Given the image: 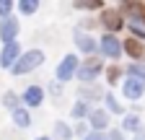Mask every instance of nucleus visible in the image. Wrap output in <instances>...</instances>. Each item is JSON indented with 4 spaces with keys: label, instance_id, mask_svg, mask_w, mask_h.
<instances>
[{
    "label": "nucleus",
    "instance_id": "obj_1",
    "mask_svg": "<svg viewBox=\"0 0 145 140\" xmlns=\"http://www.w3.org/2000/svg\"><path fill=\"white\" fill-rule=\"evenodd\" d=\"M39 65H44V52H42V49H26L24 55H21V60L10 67V75H16V78L29 75V73H34Z\"/></svg>",
    "mask_w": 145,
    "mask_h": 140
},
{
    "label": "nucleus",
    "instance_id": "obj_2",
    "mask_svg": "<svg viewBox=\"0 0 145 140\" xmlns=\"http://www.w3.org/2000/svg\"><path fill=\"white\" fill-rule=\"evenodd\" d=\"M106 70V65H104V57L101 55H93V57H86L83 62H80V67H78V80H80V86H88V83H96V78Z\"/></svg>",
    "mask_w": 145,
    "mask_h": 140
},
{
    "label": "nucleus",
    "instance_id": "obj_3",
    "mask_svg": "<svg viewBox=\"0 0 145 140\" xmlns=\"http://www.w3.org/2000/svg\"><path fill=\"white\" fill-rule=\"evenodd\" d=\"M124 21H127V18L122 16L119 8H104V10L99 13V26L104 29V34H119L122 29H127Z\"/></svg>",
    "mask_w": 145,
    "mask_h": 140
},
{
    "label": "nucleus",
    "instance_id": "obj_4",
    "mask_svg": "<svg viewBox=\"0 0 145 140\" xmlns=\"http://www.w3.org/2000/svg\"><path fill=\"white\" fill-rule=\"evenodd\" d=\"M122 39L117 37V34H101L99 39V55L104 60H119L122 57Z\"/></svg>",
    "mask_w": 145,
    "mask_h": 140
},
{
    "label": "nucleus",
    "instance_id": "obj_5",
    "mask_svg": "<svg viewBox=\"0 0 145 140\" xmlns=\"http://www.w3.org/2000/svg\"><path fill=\"white\" fill-rule=\"evenodd\" d=\"M78 67H80L78 55H65L57 62V67H54V78H57L60 83H67V80H72V78L78 75Z\"/></svg>",
    "mask_w": 145,
    "mask_h": 140
},
{
    "label": "nucleus",
    "instance_id": "obj_6",
    "mask_svg": "<svg viewBox=\"0 0 145 140\" xmlns=\"http://www.w3.org/2000/svg\"><path fill=\"white\" fill-rule=\"evenodd\" d=\"M72 44H75L78 52H83V57L99 55V42L91 37L88 31H83V29H75V31H72Z\"/></svg>",
    "mask_w": 145,
    "mask_h": 140
},
{
    "label": "nucleus",
    "instance_id": "obj_7",
    "mask_svg": "<svg viewBox=\"0 0 145 140\" xmlns=\"http://www.w3.org/2000/svg\"><path fill=\"white\" fill-rule=\"evenodd\" d=\"M122 16L127 18V24H140L145 26V3L142 0H127V3L119 5Z\"/></svg>",
    "mask_w": 145,
    "mask_h": 140
},
{
    "label": "nucleus",
    "instance_id": "obj_8",
    "mask_svg": "<svg viewBox=\"0 0 145 140\" xmlns=\"http://www.w3.org/2000/svg\"><path fill=\"white\" fill-rule=\"evenodd\" d=\"M44 96H47L44 86H39V83H31V86H26V88H24L21 101H24V107H26V109H39L42 104H44Z\"/></svg>",
    "mask_w": 145,
    "mask_h": 140
},
{
    "label": "nucleus",
    "instance_id": "obj_9",
    "mask_svg": "<svg viewBox=\"0 0 145 140\" xmlns=\"http://www.w3.org/2000/svg\"><path fill=\"white\" fill-rule=\"evenodd\" d=\"M119 94L127 99V101H140L142 96H145V83L142 80H137V78H127L124 75V80H122V86H119Z\"/></svg>",
    "mask_w": 145,
    "mask_h": 140
},
{
    "label": "nucleus",
    "instance_id": "obj_10",
    "mask_svg": "<svg viewBox=\"0 0 145 140\" xmlns=\"http://www.w3.org/2000/svg\"><path fill=\"white\" fill-rule=\"evenodd\" d=\"M88 125H91L93 132H109L112 130V114H109L104 107H96L93 112H91V117H88Z\"/></svg>",
    "mask_w": 145,
    "mask_h": 140
},
{
    "label": "nucleus",
    "instance_id": "obj_11",
    "mask_svg": "<svg viewBox=\"0 0 145 140\" xmlns=\"http://www.w3.org/2000/svg\"><path fill=\"white\" fill-rule=\"evenodd\" d=\"M18 34H21V21H18L16 16L0 21V42H3V44L18 42Z\"/></svg>",
    "mask_w": 145,
    "mask_h": 140
},
{
    "label": "nucleus",
    "instance_id": "obj_12",
    "mask_svg": "<svg viewBox=\"0 0 145 140\" xmlns=\"http://www.w3.org/2000/svg\"><path fill=\"white\" fill-rule=\"evenodd\" d=\"M21 44L18 42H10V44H3V49H0V67L3 70H10L18 60H21Z\"/></svg>",
    "mask_w": 145,
    "mask_h": 140
},
{
    "label": "nucleus",
    "instance_id": "obj_13",
    "mask_svg": "<svg viewBox=\"0 0 145 140\" xmlns=\"http://www.w3.org/2000/svg\"><path fill=\"white\" fill-rule=\"evenodd\" d=\"M122 49H124V55L130 57L132 62H145V42H140L135 37H124Z\"/></svg>",
    "mask_w": 145,
    "mask_h": 140
},
{
    "label": "nucleus",
    "instance_id": "obj_14",
    "mask_svg": "<svg viewBox=\"0 0 145 140\" xmlns=\"http://www.w3.org/2000/svg\"><path fill=\"white\" fill-rule=\"evenodd\" d=\"M104 88L96 83H88V86H80L78 88V99L80 101H88V104H93V101H104Z\"/></svg>",
    "mask_w": 145,
    "mask_h": 140
},
{
    "label": "nucleus",
    "instance_id": "obj_15",
    "mask_svg": "<svg viewBox=\"0 0 145 140\" xmlns=\"http://www.w3.org/2000/svg\"><path fill=\"white\" fill-rule=\"evenodd\" d=\"M119 130L127 135V132H130V135H137L140 130H142V122H140V114L137 112H127L124 117H122V122H119Z\"/></svg>",
    "mask_w": 145,
    "mask_h": 140
},
{
    "label": "nucleus",
    "instance_id": "obj_16",
    "mask_svg": "<svg viewBox=\"0 0 145 140\" xmlns=\"http://www.w3.org/2000/svg\"><path fill=\"white\" fill-rule=\"evenodd\" d=\"M104 109L112 114V117H114V114H119V117H124V114H127L124 104L117 99V94H114V91H106V94H104Z\"/></svg>",
    "mask_w": 145,
    "mask_h": 140
},
{
    "label": "nucleus",
    "instance_id": "obj_17",
    "mask_svg": "<svg viewBox=\"0 0 145 140\" xmlns=\"http://www.w3.org/2000/svg\"><path fill=\"white\" fill-rule=\"evenodd\" d=\"M93 109H96L93 104H88V101H80V99H78V101L70 107V117L75 119V122H83V119L91 117V112H93Z\"/></svg>",
    "mask_w": 145,
    "mask_h": 140
},
{
    "label": "nucleus",
    "instance_id": "obj_18",
    "mask_svg": "<svg viewBox=\"0 0 145 140\" xmlns=\"http://www.w3.org/2000/svg\"><path fill=\"white\" fill-rule=\"evenodd\" d=\"M10 119H13V125L18 130H29L31 127V109H26L24 104H21L16 112H10Z\"/></svg>",
    "mask_w": 145,
    "mask_h": 140
},
{
    "label": "nucleus",
    "instance_id": "obj_19",
    "mask_svg": "<svg viewBox=\"0 0 145 140\" xmlns=\"http://www.w3.org/2000/svg\"><path fill=\"white\" fill-rule=\"evenodd\" d=\"M104 78H106V86H122V80H124V65H106Z\"/></svg>",
    "mask_w": 145,
    "mask_h": 140
},
{
    "label": "nucleus",
    "instance_id": "obj_20",
    "mask_svg": "<svg viewBox=\"0 0 145 140\" xmlns=\"http://www.w3.org/2000/svg\"><path fill=\"white\" fill-rule=\"evenodd\" d=\"M54 140H70V137H75V132H72V125H67V122L57 119L54 122Z\"/></svg>",
    "mask_w": 145,
    "mask_h": 140
},
{
    "label": "nucleus",
    "instance_id": "obj_21",
    "mask_svg": "<svg viewBox=\"0 0 145 140\" xmlns=\"http://www.w3.org/2000/svg\"><path fill=\"white\" fill-rule=\"evenodd\" d=\"M72 8L75 10H104V0H72Z\"/></svg>",
    "mask_w": 145,
    "mask_h": 140
},
{
    "label": "nucleus",
    "instance_id": "obj_22",
    "mask_svg": "<svg viewBox=\"0 0 145 140\" xmlns=\"http://www.w3.org/2000/svg\"><path fill=\"white\" fill-rule=\"evenodd\" d=\"M124 75L127 78H137L145 83V62H130V65H124Z\"/></svg>",
    "mask_w": 145,
    "mask_h": 140
},
{
    "label": "nucleus",
    "instance_id": "obj_23",
    "mask_svg": "<svg viewBox=\"0 0 145 140\" xmlns=\"http://www.w3.org/2000/svg\"><path fill=\"white\" fill-rule=\"evenodd\" d=\"M39 5H42V0H18L16 3V8H18L21 16H34L39 10Z\"/></svg>",
    "mask_w": 145,
    "mask_h": 140
},
{
    "label": "nucleus",
    "instance_id": "obj_24",
    "mask_svg": "<svg viewBox=\"0 0 145 140\" xmlns=\"http://www.w3.org/2000/svg\"><path fill=\"white\" fill-rule=\"evenodd\" d=\"M21 104H24V101H21V96H18L16 91H5V94H3V107H5L8 112H16Z\"/></svg>",
    "mask_w": 145,
    "mask_h": 140
},
{
    "label": "nucleus",
    "instance_id": "obj_25",
    "mask_svg": "<svg viewBox=\"0 0 145 140\" xmlns=\"http://www.w3.org/2000/svg\"><path fill=\"white\" fill-rule=\"evenodd\" d=\"M72 132H75V137H86V135H91L93 130H91V125H88V119H83V122H75V125H72Z\"/></svg>",
    "mask_w": 145,
    "mask_h": 140
},
{
    "label": "nucleus",
    "instance_id": "obj_26",
    "mask_svg": "<svg viewBox=\"0 0 145 140\" xmlns=\"http://www.w3.org/2000/svg\"><path fill=\"white\" fill-rule=\"evenodd\" d=\"M13 8H16L13 0H0V21H3V18H10V16H13Z\"/></svg>",
    "mask_w": 145,
    "mask_h": 140
},
{
    "label": "nucleus",
    "instance_id": "obj_27",
    "mask_svg": "<svg viewBox=\"0 0 145 140\" xmlns=\"http://www.w3.org/2000/svg\"><path fill=\"white\" fill-rule=\"evenodd\" d=\"M127 31H130V37L145 42V26H140V24H127Z\"/></svg>",
    "mask_w": 145,
    "mask_h": 140
},
{
    "label": "nucleus",
    "instance_id": "obj_28",
    "mask_svg": "<svg viewBox=\"0 0 145 140\" xmlns=\"http://www.w3.org/2000/svg\"><path fill=\"white\" fill-rule=\"evenodd\" d=\"M106 135H109V140H127V135H124L119 127H112V130H109Z\"/></svg>",
    "mask_w": 145,
    "mask_h": 140
},
{
    "label": "nucleus",
    "instance_id": "obj_29",
    "mask_svg": "<svg viewBox=\"0 0 145 140\" xmlns=\"http://www.w3.org/2000/svg\"><path fill=\"white\" fill-rule=\"evenodd\" d=\"M62 91H65V88H62L60 80H52V83H49V94H52V96H62Z\"/></svg>",
    "mask_w": 145,
    "mask_h": 140
},
{
    "label": "nucleus",
    "instance_id": "obj_30",
    "mask_svg": "<svg viewBox=\"0 0 145 140\" xmlns=\"http://www.w3.org/2000/svg\"><path fill=\"white\" fill-rule=\"evenodd\" d=\"M96 26H99V21H93V18H83L78 29H83V31H88V29H96Z\"/></svg>",
    "mask_w": 145,
    "mask_h": 140
},
{
    "label": "nucleus",
    "instance_id": "obj_31",
    "mask_svg": "<svg viewBox=\"0 0 145 140\" xmlns=\"http://www.w3.org/2000/svg\"><path fill=\"white\" fill-rule=\"evenodd\" d=\"M83 140H109V135H106V132H91V135H86Z\"/></svg>",
    "mask_w": 145,
    "mask_h": 140
},
{
    "label": "nucleus",
    "instance_id": "obj_32",
    "mask_svg": "<svg viewBox=\"0 0 145 140\" xmlns=\"http://www.w3.org/2000/svg\"><path fill=\"white\" fill-rule=\"evenodd\" d=\"M132 140H145V127H142V130H140L137 135H132Z\"/></svg>",
    "mask_w": 145,
    "mask_h": 140
},
{
    "label": "nucleus",
    "instance_id": "obj_33",
    "mask_svg": "<svg viewBox=\"0 0 145 140\" xmlns=\"http://www.w3.org/2000/svg\"><path fill=\"white\" fill-rule=\"evenodd\" d=\"M34 140H54V137H47V135H39V137H34Z\"/></svg>",
    "mask_w": 145,
    "mask_h": 140
},
{
    "label": "nucleus",
    "instance_id": "obj_34",
    "mask_svg": "<svg viewBox=\"0 0 145 140\" xmlns=\"http://www.w3.org/2000/svg\"><path fill=\"white\" fill-rule=\"evenodd\" d=\"M114 3H119V5H122V3H127V0H114Z\"/></svg>",
    "mask_w": 145,
    "mask_h": 140
}]
</instances>
